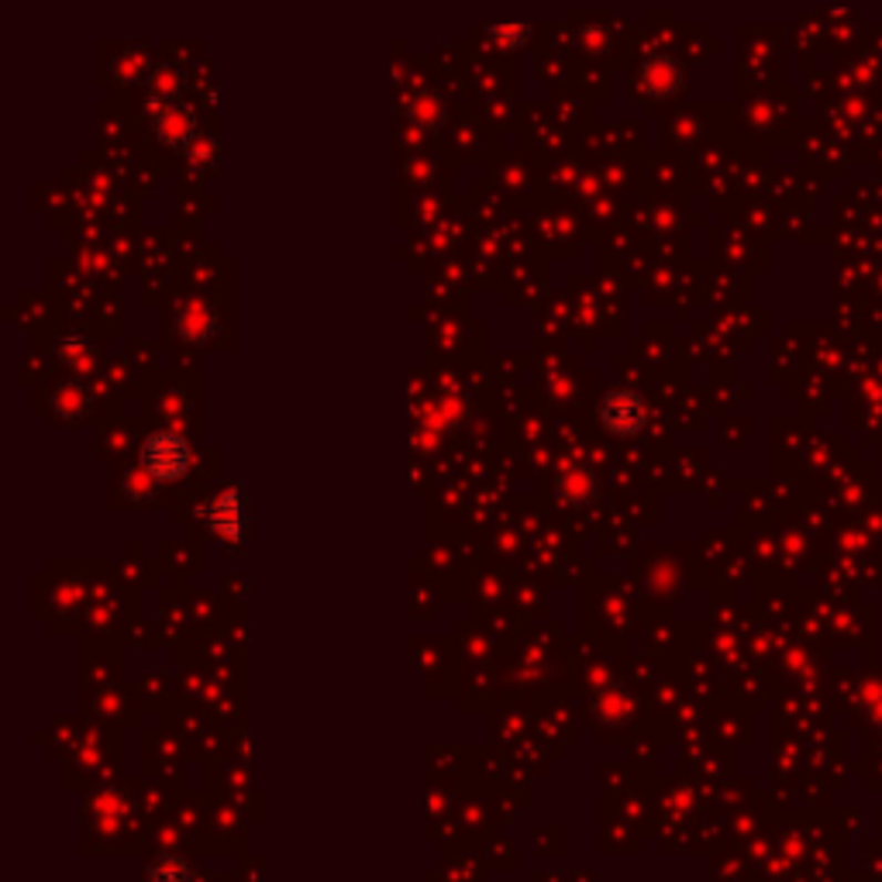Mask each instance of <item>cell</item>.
<instances>
[{
  "instance_id": "cell-1",
  "label": "cell",
  "mask_w": 882,
  "mask_h": 882,
  "mask_svg": "<svg viewBox=\"0 0 882 882\" xmlns=\"http://www.w3.org/2000/svg\"><path fill=\"white\" fill-rule=\"evenodd\" d=\"M145 465L160 480H173V476H180L186 465H191V455H186V445L176 434H155L145 445Z\"/></svg>"
}]
</instances>
